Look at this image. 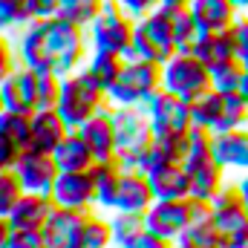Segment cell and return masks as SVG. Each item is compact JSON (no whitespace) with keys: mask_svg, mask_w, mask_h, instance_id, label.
Masks as SVG:
<instances>
[{"mask_svg":"<svg viewBox=\"0 0 248 248\" xmlns=\"http://www.w3.org/2000/svg\"><path fill=\"white\" fill-rule=\"evenodd\" d=\"M237 185H240V190H243V199H246V208H248V170L237 176Z\"/></svg>","mask_w":248,"mask_h":248,"instance_id":"obj_43","label":"cell"},{"mask_svg":"<svg viewBox=\"0 0 248 248\" xmlns=\"http://www.w3.org/2000/svg\"><path fill=\"white\" fill-rule=\"evenodd\" d=\"M228 32H231V41H234V58L248 63V12H240V17L234 20V26Z\"/></svg>","mask_w":248,"mask_h":248,"instance_id":"obj_35","label":"cell"},{"mask_svg":"<svg viewBox=\"0 0 248 248\" xmlns=\"http://www.w3.org/2000/svg\"><path fill=\"white\" fill-rule=\"evenodd\" d=\"M147 231L176 243L179 234L190 225V202L187 199H156L144 214Z\"/></svg>","mask_w":248,"mask_h":248,"instance_id":"obj_11","label":"cell"},{"mask_svg":"<svg viewBox=\"0 0 248 248\" xmlns=\"http://www.w3.org/2000/svg\"><path fill=\"white\" fill-rule=\"evenodd\" d=\"M214 205V225L222 248L248 246V208L237 182H225L222 190L211 199Z\"/></svg>","mask_w":248,"mask_h":248,"instance_id":"obj_7","label":"cell"},{"mask_svg":"<svg viewBox=\"0 0 248 248\" xmlns=\"http://www.w3.org/2000/svg\"><path fill=\"white\" fill-rule=\"evenodd\" d=\"M176 38H173V20H170V9L162 3L159 9H153L147 17L136 20V32H133V49L130 58H144L153 63H168L176 55ZM127 58V61H130Z\"/></svg>","mask_w":248,"mask_h":248,"instance_id":"obj_4","label":"cell"},{"mask_svg":"<svg viewBox=\"0 0 248 248\" xmlns=\"http://www.w3.org/2000/svg\"><path fill=\"white\" fill-rule=\"evenodd\" d=\"M234 3H237V9H240V12H248V0H234Z\"/></svg>","mask_w":248,"mask_h":248,"instance_id":"obj_45","label":"cell"},{"mask_svg":"<svg viewBox=\"0 0 248 248\" xmlns=\"http://www.w3.org/2000/svg\"><path fill=\"white\" fill-rule=\"evenodd\" d=\"M69 130L72 127L63 122V116L55 107L35 110L32 113V141H29V147L44 150V153H55V147L66 139Z\"/></svg>","mask_w":248,"mask_h":248,"instance_id":"obj_18","label":"cell"},{"mask_svg":"<svg viewBox=\"0 0 248 248\" xmlns=\"http://www.w3.org/2000/svg\"><path fill=\"white\" fill-rule=\"evenodd\" d=\"M150 176V185H153V193L156 199H187L190 196V176H187L185 162L179 165H165Z\"/></svg>","mask_w":248,"mask_h":248,"instance_id":"obj_22","label":"cell"},{"mask_svg":"<svg viewBox=\"0 0 248 248\" xmlns=\"http://www.w3.org/2000/svg\"><path fill=\"white\" fill-rule=\"evenodd\" d=\"M243 95L248 98V63H246V78H243Z\"/></svg>","mask_w":248,"mask_h":248,"instance_id":"obj_44","label":"cell"},{"mask_svg":"<svg viewBox=\"0 0 248 248\" xmlns=\"http://www.w3.org/2000/svg\"><path fill=\"white\" fill-rule=\"evenodd\" d=\"M113 248H116V246H113Z\"/></svg>","mask_w":248,"mask_h":248,"instance_id":"obj_50","label":"cell"},{"mask_svg":"<svg viewBox=\"0 0 248 248\" xmlns=\"http://www.w3.org/2000/svg\"><path fill=\"white\" fill-rule=\"evenodd\" d=\"M173 248H179V246H176V243H173Z\"/></svg>","mask_w":248,"mask_h":248,"instance_id":"obj_48","label":"cell"},{"mask_svg":"<svg viewBox=\"0 0 248 248\" xmlns=\"http://www.w3.org/2000/svg\"><path fill=\"white\" fill-rule=\"evenodd\" d=\"M116 3H122L124 12L130 15V17H136V20H141V17H147L153 9H159L165 0H116Z\"/></svg>","mask_w":248,"mask_h":248,"instance_id":"obj_39","label":"cell"},{"mask_svg":"<svg viewBox=\"0 0 248 248\" xmlns=\"http://www.w3.org/2000/svg\"><path fill=\"white\" fill-rule=\"evenodd\" d=\"M38 81L41 72L29 69V66H17L3 84H0V95L6 110L15 113H35L38 110Z\"/></svg>","mask_w":248,"mask_h":248,"instance_id":"obj_14","label":"cell"},{"mask_svg":"<svg viewBox=\"0 0 248 248\" xmlns=\"http://www.w3.org/2000/svg\"><path fill=\"white\" fill-rule=\"evenodd\" d=\"M110 225H113L116 248H127L136 237H141L147 231L144 214H130V211H110Z\"/></svg>","mask_w":248,"mask_h":248,"instance_id":"obj_28","label":"cell"},{"mask_svg":"<svg viewBox=\"0 0 248 248\" xmlns=\"http://www.w3.org/2000/svg\"><path fill=\"white\" fill-rule=\"evenodd\" d=\"M52 208H55V202H52L49 193L26 190V193L15 202V208L9 211L6 219L12 222V228H20V231H41L44 222H46V217L52 214Z\"/></svg>","mask_w":248,"mask_h":248,"instance_id":"obj_17","label":"cell"},{"mask_svg":"<svg viewBox=\"0 0 248 248\" xmlns=\"http://www.w3.org/2000/svg\"><path fill=\"white\" fill-rule=\"evenodd\" d=\"M124 63H127V58L124 55H119V52H104V49H93L90 52V58H87V63H84V69L104 87V90H110L116 81H119V75H122Z\"/></svg>","mask_w":248,"mask_h":248,"instance_id":"obj_26","label":"cell"},{"mask_svg":"<svg viewBox=\"0 0 248 248\" xmlns=\"http://www.w3.org/2000/svg\"><path fill=\"white\" fill-rule=\"evenodd\" d=\"M17 66H20V61H17V52H15V41H12V35L0 32V84H3Z\"/></svg>","mask_w":248,"mask_h":248,"instance_id":"obj_37","label":"cell"},{"mask_svg":"<svg viewBox=\"0 0 248 248\" xmlns=\"http://www.w3.org/2000/svg\"><path fill=\"white\" fill-rule=\"evenodd\" d=\"M20 153H23L20 147H15L12 141H6V139H0V173H3V170H12Z\"/></svg>","mask_w":248,"mask_h":248,"instance_id":"obj_41","label":"cell"},{"mask_svg":"<svg viewBox=\"0 0 248 248\" xmlns=\"http://www.w3.org/2000/svg\"><path fill=\"white\" fill-rule=\"evenodd\" d=\"M12 222L6 217H0V248H9V240H12Z\"/></svg>","mask_w":248,"mask_h":248,"instance_id":"obj_42","label":"cell"},{"mask_svg":"<svg viewBox=\"0 0 248 248\" xmlns=\"http://www.w3.org/2000/svg\"><path fill=\"white\" fill-rule=\"evenodd\" d=\"M78 133H81L84 141L93 147L95 162L116 159V119H113V104L104 107L101 113H95L90 122H84L78 127Z\"/></svg>","mask_w":248,"mask_h":248,"instance_id":"obj_16","label":"cell"},{"mask_svg":"<svg viewBox=\"0 0 248 248\" xmlns=\"http://www.w3.org/2000/svg\"><path fill=\"white\" fill-rule=\"evenodd\" d=\"M176 246L179 248H222L217 225H214V217L211 219H190V225L179 234Z\"/></svg>","mask_w":248,"mask_h":248,"instance_id":"obj_31","label":"cell"},{"mask_svg":"<svg viewBox=\"0 0 248 248\" xmlns=\"http://www.w3.org/2000/svg\"><path fill=\"white\" fill-rule=\"evenodd\" d=\"M214 159L228 173H246L248 170V127H234L214 133Z\"/></svg>","mask_w":248,"mask_h":248,"instance_id":"obj_15","label":"cell"},{"mask_svg":"<svg viewBox=\"0 0 248 248\" xmlns=\"http://www.w3.org/2000/svg\"><path fill=\"white\" fill-rule=\"evenodd\" d=\"M61 84H63L61 75H55V72H41V81H38V110H44V107H58Z\"/></svg>","mask_w":248,"mask_h":248,"instance_id":"obj_34","label":"cell"},{"mask_svg":"<svg viewBox=\"0 0 248 248\" xmlns=\"http://www.w3.org/2000/svg\"><path fill=\"white\" fill-rule=\"evenodd\" d=\"M17 29H23L20 3H17V0H0V32L15 35Z\"/></svg>","mask_w":248,"mask_h":248,"instance_id":"obj_36","label":"cell"},{"mask_svg":"<svg viewBox=\"0 0 248 248\" xmlns=\"http://www.w3.org/2000/svg\"><path fill=\"white\" fill-rule=\"evenodd\" d=\"M12 38L20 66L38 72H55L61 78L81 69L93 52L87 29L63 17H38L23 29H17Z\"/></svg>","mask_w":248,"mask_h":248,"instance_id":"obj_1","label":"cell"},{"mask_svg":"<svg viewBox=\"0 0 248 248\" xmlns=\"http://www.w3.org/2000/svg\"><path fill=\"white\" fill-rule=\"evenodd\" d=\"M144 110L150 116V124H153L156 136H182L193 127L190 101L176 95V93H168L165 87L144 101Z\"/></svg>","mask_w":248,"mask_h":248,"instance_id":"obj_9","label":"cell"},{"mask_svg":"<svg viewBox=\"0 0 248 248\" xmlns=\"http://www.w3.org/2000/svg\"><path fill=\"white\" fill-rule=\"evenodd\" d=\"M165 3H190V0H165Z\"/></svg>","mask_w":248,"mask_h":248,"instance_id":"obj_47","label":"cell"},{"mask_svg":"<svg viewBox=\"0 0 248 248\" xmlns=\"http://www.w3.org/2000/svg\"><path fill=\"white\" fill-rule=\"evenodd\" d=\"M12 170L17 173V179L23 182L26 190H35V193H49L55 179H58V173H61L55 156L44 153V150H35V147H26L17 156Z\"/></svg>","mask_w":248,"mask_h":248,"instance_id":"obj_10","label":"cell"},{"mask_svg":"<svg viewBox=\"0 0 248 248\" xmlns=\"http://www.w3.org/2000/svg\"><path fill=\"white\" fill-rule=\"evenodd\" d=\"M127 248H173V243L165 240V237H159V234H153V231H144L141 237H136Z\"/></svg>","mask_w":248,"mask_h":248,"instance_id":"obj_40","label":"cell"},{"mask_svg":"<svg viewBox=\"0 0 248 248\" xmlns=\"http://www.w3.org/2000/svg\"><path fill=\"white\" fill-rule=\"evenodd\" d=\"M52 202L63 208H81V211H93L95 208V185H93V173L90 170H61L55 185L49 190Z\"/></svg>","mask_w":248,"mask_h":248,"instance_id":"obj_13","label":"cell"},{"mask_svg":"<svg viewBox=\"0 0 248 248\" xmlns=\"http://www.w3.org/2000/svg\"><path fill=\"white\" fill-rule=\"evenodd\" d=\"M222 113H225V95L217 93L214 87L199 93L193 101H190V116L196 127H205L211 133H219L222 130Z\"/></svg>","mask_w":248,"mask_h":248,"instance_id":"obj_24","label":"cell"},{"mask_svg":"<svg viewBox=\"0 0 248 248\" xmlns=\"http://www.w3.org/2000/svg\"><path fill=\"white\" fill-rule=\"evenodd\" d=\"M113 119H116V159L122 162L124 170H133L141 165L144 153L156 141V130L150 124L144 104L113 107Z\"/></svg>","mask_w":248,"mask_h":248,"instance_id":"obj_3","label":"cell"},{"mask_svg":"<svg viewBox=\"0 0 248 248\" xmlns=\"http://www.w3.org/2000/svg\"><path fill=\"white\" fill-rule=\"evenodd\" d=\"M159 90H162V63L130 58L124 63L119 81L107 90V95L113 107H136V104H144Z\"/></svg>","mask_w":248,"mask_h":248,"instance_id":"obj_6","label":"cell"},{"mask_svg":"<svg viewBox=\"0 0 248 248\" xmlns=\"http://www.w3.org/2000/svg\"><path fill=\"white\" fill-rule=\"evenodd\" d=\"M243 78H246V63L240 58H228V61L211 66V87L222 95L243 93Z\"/></svg>","mask_w":248,"mask_h":248,"instance_id":"obj_29","label":"cell"},{"mask_svg":"<svg viewBox=\"0 0 248 248\" xmlns=\"http://www.w3.org/2000/svg\"><path fill=\"white\" fill-rule=\"evenodd\" d=\"M113 225H110V217H104V211L93 208L84 228H81V237L75 248H113Z\"/></svg>","mask_w":248,"mask_h":248,"instance_id":"obj_27","label":"cell"},{"mask_svg":"<svg viewBox=\"0 0 248 248\" xmlns=\"http://www.w3.org/2000/svg\"><path fill=\"white\" fill-rule=\"evenodd\" d=\"M101 6H104V0H58L52 17H63V20H69V23L87 29V26L98 17Z\"/></svg>","mask_w":248,"mask_h":248,"instance_id":"obj_32","label":"cell"},{"mask_svg":"<svg viewBox=\"0 0 248 248\" xmlns=\"http://www.w3.org/2000/svg\"><path fill=\"white\" fill-rule=\"evenodd\" d=\"M243 248H248V246H243Z\"/></svg>","mask_w":248,"mask_h":248,"instance_id":"obj_49","label":"cell"},{"mask_svg":"<svg viewBox=\"0 0 248 248\" xmlns=\"http://www.w3.org/2000/svg\"><path fill=\"white\" fill-rule=\"evenodd\" d=\"M162 87L193 101L199 93L211 90V69L193 52H176L168 63H162Z\"/></svg>","mask_w":248,"mask_h":248,"instance_id":"obj_8","label":"cell"},{"mask_svg":"<svg viewBox=\"0 0 248 248\" xmlns=\"http://www.w3.org/2000/svg\"><path fill=\"white\" fill-rule=\"evenodd\" d=\"M26 193L23 182L17 179L15 170H3L0 173V217H9V211L15 208V202Z\"/></svg>","mask_w":248,"mask_h":248,"instance_id":"obj_33","label":"cell"},{"mask_svg":"<svg viewBox=\"0 0 248 248\" xmlns=\"http://www.w3.org/2000/svg\"><path fill=\"white\" fill-rule=\"evenodd\" d=\"M87 217H90V211L55 205L52 214L46 217L44 228H41L46 248H75L78 237H81V228H84V222H87Z\"/></svg>","mask_w":248,"mask_h":248,"instance_id":"obj_12","label":"cell"},{"mask_svg":"<svg viewBox=\"0 0 248 248\" xmlns=\"http://www.w3.org/2000/svg\"><path fill=\"white\" fill-rule=\"evenodd\" d=\"M0 139L12 141L15 147L26 150L29 141H32V113H15V110H6L0 116Z\"/></svg>","mask_w":248,"mask_h":248,"instance_id":"obj_30","label":"cell"},{"mask_svg":"<svg viewBox=\"0 0 248 248\" xmlns=\"http://www.w3.org/2000/svg\"><path fill=\"white\" fill-rule=\"evenodd\" d=\"M133 32H136V17H130L124 12V6L116 3V0H104L98 17L87 26V38H90V46L93 49L119 52L124 58H130Z\"/></svg>","mask_w":248,"mask_h":248,"instance_id":"obj_5","label":"cell"},{"mask_svg":"<svg viewBox=\"0 0 248 248\" xmlns=\"http://www.w3.org/2000/svg\"><path fill=\"white\" fill-rule=\"evenodd\" d=\"M156 202V193L150 185V176L139 168L124 170L122 187H119V202L116 211H130V214H147V208Z\"/></svg>","mask_w":248,"mask_h":248,"instance_id":"obj_19","label":"cell"},{"mask_svg":"<svg viewBox=\"0 0 248 248\" xmlns=\"http://www.w3.org/2000/svg\"><path fill=\"white\" fill-rule=\"evenodd\" d=\"M104 107H110V95L107 90L81 66L69 75H63L61 84V98H58V113L72 130H78L84 122H90L95 113H101Z\"/></svg>","mask_w":248,"mask_h":248,"instance_id":"obj_2","label":"cell"},{"mask_svg":"<svg viewBox=\"0 0 248 248\" xmlns=\"http://www.w3.org/2000/svg\"><path fill=\"white\" fill-rule=\"evenodd\" d=\"M199 61L205 63L208 69L217 66V63L234 58V41H231V32H199V38L193 41V49H190Z\"/></svg>","mask_w":248,"mask_h":248,"instance_id":"obj_25","label":"cell"},{"mask_svg":"<svg viewBox=\"0 0 248 248\" xmlns=\"http://www.w3.org/2000/svg\"><path fill=\"white\" fill-rule=\"evenodd\" d=\"M6 113V104H3V95H0V116Z\"/></svg>","mask_w":248,"mask_h":248,"instance_id":"obj_46","label":"cell"},{"mask_svg":"<svg viewBox=\"0 0 248 248\" xmlns=\"http://www.w3.org/2000/svg\"><path fill=\"white\" fill-rule=\"evenodd\" d=\"M93 173V185H95V208L98 211H116V202H119V187H122V176L124 168L119 159H104V162H95L90 168Z\"/></svg>","mask_w":248,"mask_h":248,"instance_id":"obj_20","label":"cell"},{"mask_svg":"<svg viewBox=\"0 0 248 248\" xmlns=\"http://www.w3.org/2000/svg\"><path fill=\"white\" fill-rule=\"evenodd\" d=\"M190 12L202 32H228L240 17L234 0H190Z\"/></svg>","mask_w":248,"mask_h":248,"instance_id":"obj_21","label":"cell"},{"mask_svg":"<svg viewBox=\"0 0 248 248\" xmlns=\"http://www.w3.org/2000/svg\"><path fill=\"white\" fill-rule=\"evenodd\" d=\"M9 248H46V243H44L41 231H20V228H15L12 240H9Z\"/></svg>","mask_w":248,"mask_h":248,"instance_id":"obj_38","label":"cell"},{"mask_svg":"<svg viewBox=\"0 0 248 248\" xmlns=\"http://www.w3.org/2000/svg\"><path fill=\"white\" fill-rule=\"evenodd\" d=\"M52 156H55L61 170H90L95 165V153H93V147L84 141V136L78 130L66 133V139L55 147Z\"/></svg>","mask_w":248,"mask_h":248,"instance_id":"obj_23","label":"cell"}]
</instances>
